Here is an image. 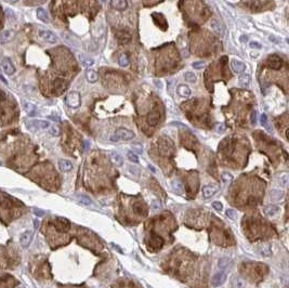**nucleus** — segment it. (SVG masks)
<instances>
[{"label":"nucleus","mask_w":289,"mask_h":288,"mask_svg":"<svg viewBox=\"0 0 289 288\" xmlns=\"http://www.w3.org/2000/svg\"><path fill=\"white\" fill-rule=\"evenodd\" d=\"M38 35L43 41L49 42V43H55L57 41V37L54 33H52L49 29H45V28H40L38 32Z\"/></svg>","instance_id":"obj_4"},{"label":"nucleus","mask_w":289,"mask_h":288,"mask_svg":"<svg viewBox=\"0 0 289 288\" xmlns=\"http://www.w3.org/2000/svg\"><path fill=\"white\" fill-rule=\"evenodd\" d=\"M217 131L218 132H223V131H224V126H223L222 124L218 125V126H217Z\"/></svg>","instance_id":"obj_49"},{"label":"nucleus","mask_w":289,"mask_h":288,"mask_svg":"<svg viewBox=\"0 0 289 288\" xmlns=\"http://www.w3.org/2000/svg\"><path fill=\"white\" fill-rule=\"evenodd\" d=\"M0 206L2 207L3 209H9L12 207V201L9 198H7L5 196L0 197Z\"/></svg>","instance_id":"obj_28"},{"label":"nucleus","mask_w":289,"mask_h":288,"mask_svg":"<svg viewBox=\"0 0 289 288\" xmlns=\"http://www.w3.org/2000/svg\"><path fill=\"white\" fill-rule=\"evenodd\" d=\"M77 199L79 201V203H81V204H84V205H91L92 204V199L90 198V197L86 196V195H82V194L77 195Z\"/></svg>","instance_id":"obj_30"},{"label":"nucleus","mask_w":289,"mask_h":288,"mask_svg":"<svg viewBox=\"0 0 289 288\" xmlns=\"http://www.w3.org/2000/svg\"><path fill=\"white\" fill-rule=\"evenodd\" d=\"M128 171L130 172L131 174H133V176H136V177H139L140 174H141L140 169H139L138 167H134V166H129L128 167Z\"/></svg>","instance_id":"obj_38"},{"label":"nucleus","mask_w":289,"mask_h":288,"mask_svg":"<svg viewBox=\"0 0 289 288\" xmlns=\"http://www.w3.org/2000/svg\"><path fill=\"white\" fill-rule=\"evenodd\" d=\"M192 66L194 67V68H196V70H200V68H203L204 62H194L192 64Z\"/></svg>","instance_id":"obj_45"},{"label":"nucleus","mask_w":289,"mask_h":288,"mask_svg":"<svg viewBox=\"0 0 289 288\" xmlns=\"http://www.w3.org/2000/svg\"><path fill=\"white\" fill-rule=\"evenodd\" d=\"M210 25H211V29H212V32L215 33L217 35H222L223 34V28L218 21L212 20L211 22H210Z\"/></svg>","instance_id":"obj_25"},{"label":"nucleus","mask_w":289,"mask_h":288,"mask_svg":"<svg viewBox=\"0 0 289 288\" xmlns=\"http://www.w3.org/2000/svg\"><path fill=\"white\" fill-rule=\"evenodd\" d=\"M14 37H15V34L13 30L5 29L0 33V42H1V43H7V42L11 41Z\"/></svg>","instance_id":"obj_10"},{"label":"nucleus","mask_w":289,"mask_h":288,"mask_svg":"<svg viewBox=\"0 0 289 288\" xmlns=\"http://www.w3.org/2000/svg\"><path fill=\"white\" fill-rule=\"evenodd\" d=\"M283 65V61L282 59L278 57V55L274 54L272 57H269V66L273 70H279Z\"/></svg>","instance_id":"obj_8"},{"label":"nucleus","mask_w":289,"mask_h":288,"mask_svg":"<svg viewBox=\"0 0 289 288\" xmlns=\"http://www.w3.org/2000/svg\"><path fill=\"white\" fill-rule=\"evenodd\" d=\"M229 263H230V259L229 258H221L219 260V263H218V266L220 269H226L229 266Z\"/></svg>","instance_id":"obj_35"},{"label":"nucleus","mask_w":289,"mask_h":288,"mask_svg":"<svg viewBox=\"0 0 289 288\" xmlns=\"http://www.w3.org/2000/svg\"><path fill=\"white\" fill-rule=\"evenodd\" d=\"M65 102H66V104L69 107L76 108V107H78L80 105V94L76 91L71 92L65 98Z\"/></svg>","instance_id":"obj_3"},{"label":"nucleus","mask_w":289,"mask_h":288,"mask_svg":"<svg viewBox=\"0 0 289 288\" xmlns=\"http://www.w3.org/2000/svg\"><path fill=\"white\" fill-rule=\"evenodd\" d=\"M134 137H136V134H134L133 131L125 129V128H119V129H117L116 131L113 133V135L111 137V141L113 142L129 141V140L133 139Z\"/></svg>","instance_id":"obj_1"},{"label":"nucleus","mask_w":289,"mask_h":288,"mask_svg":"<svg viewBox=\"0 0 289 288\" xmlns=\"http://www.w3.org/2000/svg\"><path fill=\"white\" fill-rule=\"evenodd\" d=\"M269 39L271 40V41H273V42H274V43H278V42H279V40L277 39V38H275L274 36H270V37H269Z\"/></svg>","instance_id":"obj_50"},{"label":"nucleus","mask_w":289,"mask_h":288,"mask_svg":"<svg viewBox=\"0 0 289 288\" xmlns=\"http://www.w3.org/2000/svg\"><path fill=\"white\" fill-rule=\"evenodd\" d=\"M79 60H80V62H81V64L84 65V66H87V67H90V66H92V65L94 64L93 59H92V57H86V55L80 54L79 55Z\"/></svg>","instance_id":"obj_26"},{"label":"nucleus","mask_w":289,"mask_h":288,"mask_svg":"<svg viewBox=\"0 0 289 288\" xmlns=\"http://www.w3.org/2000/svg\"><path fill=\"white\" fill-rule=\"evenodd\" d=\"M86 76H87V79H88V81H90V82H96L98 81V74H96L94 70H88L87 72V74H86Z\"/></svg>","instance_id":"obj_29"},{"label":"nucleus","mask_w":289,"mask_h":288,"mask_svg":"<svg viewBox=\"0 0 289 288\" xmlns=\"http://www.w3.org/2000/svg\"><path fill=\"white\" fill-rule=\"evenodd\" d=\"M118 63H119V65H120V66H122V67L128 66V65H129V59H128V57H127L126 54L120 55V57H119Z\"/></svg>","instance_id":"obj_34"},{"label":"nucleus","mask_w":289,"mask_h":288,"mask_svg":"<svg viewBox=\"0 0 289 288\" xmlns=\"http://www.w3.org/2000/svg\"><path fill=\"white\" fill-rule=\"evenodd\" d=\"M184 78H185L186 81L188 82H194L196 80V76L194 73L192 72H186L185 74H184Z\"/></svg>","instance_id":"obj_37"},{"label":"nucleus","mask_w":289,"mask_h":288,"mask_svg":"<svg viewBox=\"0 0 289 288\" xmlns=\"http://www.w3.org/2000/svg\"><path fill=\"white\" fill-rule=\"evenodd\" d=\"M127 157H128V159L130 160V162L134 163V164L139 163V157H138V155L134 153V152H132V151L128 152V153H127Z\"/></svg>","instance_id":"obj_36"},{"label":"nucleus","mask_w":289,"mask_h":288,"mask_svg":"<svg viewBox=\"0 0 289 288\" xmlns=\"http://www.w3.org/2000/svg\"><path fill=\"white\" fill-rule=\"evenodd\" d=\"M172 186H173V189H174V191H177L178 193L182 192V185H181V183L179 181H173Z\"/></svg>","instance_id":"obj_41"},{"label":"nucleus","mask_w":289,"mask_h":288,"mask_svg":"<svg viewBox=\"0 0 289 288\" xmlns=\"http://www.w3.org/2000/svg\"><path fill=\"white\" fill-rule=\"evenodd\" d=\"M111 5L117 10H124L127 8L128 3H127V0H111Z\"/></svg>","instance_id":"obj_21"},{"label":"nucleus","mask_w":289,"mask_h":288,"mask_svg":"<svg viewBox=\"0 0 289 288\" xmlns=\"http://www.w3.org/2000/svg\"><path fill=\"white\" fill-rule=\"evenodd\" d=\"M218 187L217 186H213V185H206L203 187V190H201V194H203V197L204 198H210V197H212L213 195H215V193L218 192Z\"/></svg>","instance_id":"obj_9"},{"label":"nucleus","mask_w":289,"mask_h":288,"mask_svg":"<svg viewBox=\"0 0 289 288\" xmlns=\"http://www.w3.org/2000/svg\"><path fill=\"white\" fill-rule=\"evenodd\" d=\"M278 181H279V183H280V185L284 186V187H286V186L288 185V182H289L288 174H287V173H283L282 176H279Z\"/></svg>","instance_id":"obj_33"},{"label":"nucleus","mask_w":289,"mask_h":288,"mask_svg":"<svg viewBox=\"0 0 289 288\" xmlns=\"http://www.w3.org/2000/svg\"><path fill=\"white\" fill-rule=\"evenodd\" d=\"M26 128L30 131L38 129H48L50 128V122L47 120H39V119H35V120H29L26 122Z\"/></svg>","instance_id":"obj_2"},{"label":"nucleus","mask_w":289,"mask_h":288,"mask_svg":"<svg viewBox=\"0 0 289 288\" xmlns=\"http://www.w3.org/2000/svg\"><path fill=\"white\" fill-rule=\"evenodd\" d=\"M226 281V274L223 271H219L218 273H215V275L212 276V279H211V284L213 286H220L222 284H224V282Z\"/></svg>","instance_id":"obj_6"},{"label":"nucleus","mask_w":289,"mask_h":288,"mask_svg":"<svg viewBox=\"0 0 289 288\" xmlns=\"http://www.w3.org/2000/svg\"><path fill=\"white\" fill-rule=\"evenodd\" d=\"M151 207H152V209H153L154 211H157V210H159V209L161 208V204H160V201H157V199H154V201H152V205H151Z\"/></svg>","instance_id":"obj_39"},{"label":"nucleus","mask_w":289,"mask_h":288,"mask_svg":"<svg viewBox=\"0 0 289 288\" xmlns=\"http://www.w3.org/2000/svg\"><path fill=\"white\" fill-rule=\"evenodd\" d=\"M55 226H57V228L59 231L66 232L69 228V222L64 218H59L57 219V221H55Z\"/></svg>","instance_id":"obj_11"},{"label":"nucleus","mask_w":289,"mask_h":288,"mask_svg":"<svg viewBox=\"0 0 289 288\" xmlns=\"http://www.w3.org/2000/svg\"><path fill=\"white\" fill-rule=\"evenodd\" d=\"M102 1H105V0H102Z\"/></svg>","instance_id":"obj_55"},{"label":"nucleus","mask_w":289,"mask_h":288,"mask_svg":"<svg viewBox=\"0 0 289 288\" xmlns=\"http://www.w3.org/2000/svg\"><path fill=\"white\" fill-rule=\"evenodd\" d=\"M257 251L260 256H262V257H270L271 255H272V248H271V246L267 245V244L260 245V246L257 248Z\"/></svg>","instance_id":"obj_14"},{"label":"nucleus","mask_w":289,"mask_h":288,"mask_svg":"<svg viewBox=\"0 0 289 288\" xmlns=\"http://www.w3.org/2000/svg\"><path fill=\"white\" fill-rule=\"evenodd\" d=\"M5 1H8V2H10V3H14L16 2V1H19V0H5Z\"/></svg>","instance_id":"obj_54"},{"label":"nucleus","mask_w":289,"mask_h":288,"mask_svg":"<svg viewBox=\"0 0 289 288\" xmlns=\"http://www.w3.org/2000/svg\"><path fill=\"white\" fill-rule=\"evenodd\" d=\"M251 122L253 125H256V112L252 113V117H251Z\"/></svg>","instance_id":"obj_51"},{"label":"nucleus","mask_w":289,"mask_h":288,"mask_svg":"<svg viewBox=\"0 0 289 288\" xmlns=\"http://www.w3.org/2000/svg\"><path fill=\"white\" fill-rule=\"evenodd\" d=\"M5 98H7V95H5V93L2 91V90L0 89V101H5Z\"/></svg>","instance_id":"obj_48"},{"label":"nucleus","mask_w":289,"mask_h":288,"mask_svg":"<svg viewBox=\"0 0 289 288\" xmlns=\"http://www.w3.org/2000/svg\"><path fill=\"white\" fill-rule=\"evenodd\" d=\"M260 122H261V125L263 127H264L267 130H271V128H270V125H269V120H267V116L265 114H262L261 116H260Z\"/></svg>","instance_id":"obj_32"},{"label":"nucleus","mask_w":289,"mask_h":288,"mask_svg":"<svg viewBox=\"0 0 289 288\" xmlns=\"http://www.w3.org/2000/svg\"><path fill=\"white\" fill-rule=\"evenodd\" d=\"M159 118H160V115H159L158 111H153V112L150 113V115H148L147 117L148 124L151 125V126H155V125L158 122Z\"/></svg>","instance_id":"obj_18"},{"label":"nucleus","mask_w":289,"mask_h":288,"mask_svg":"<svg viewBox=\"0 0 289 288\" xmlns=\"http://www.w3.org/2000/svg\"><path fill=\"white\" fill-rule=\"evenodd\" d=\"M37 18L39 19L40 21H42L43 23H49L50 22V16L48 14V12L42 9V8H38L37 9Z\"/></svg>","instance_id":"obj_20"},{"label":"nucleus","mask_w":289,"mask_h":288,"mask_svg":"<svg viewBox=\"0 0 289 288\" xmlns=\"http://www.w3.org/2000/svg\"><path fill=\"white\" fill-rule=\"evenodd\" d=\"M285 193L283 191H280V190H271V192H270V199L272 201H280V199L284 197Z\"/></svg>","instance_id":"obj_17"},{"label":"nucleus","mask_w":289,"mask_h":288,"mask_svg":"<svg viewBox=\"0 0 289 288\" xmlns=\"http://www.w3.org/2000/svg\"><path fill=\"white\" fill-rule=\"evenodd\" d=\"M221 179H222L223 183L230 184L233 180V176L231 173H229V172H223V173L221 174Z\"/></svg>","instance_id":"obj_31"},{"label":"nucleus","mask_w":289,"mask_h":288,"mask_svg":"<svg viewBox=\"0 0 289 288\" xmlns=\"http://www.w3.org/2000/svg\"><path fill=\"white\" fill-rule=\"evenodd\" d=\"M231 286L232 288H246V283L242 277L234 275L232 276V279H231Z\"/></svg>","instance_id":"obj_13"},{"label":"nucleus","mask_w":289,"mask_h":288,"mask_svg":"<svg viewBox=\"0 0 289 288\" xmlns=\"http://www.w3.org/2000/svg\"><path fill=\"white\" fill-rule=\"evenodd\" d=\"M116 38L118 39V41L120 42V43H128V42L131 40V35L128 32L120 30V32L117 33Z\"/></svg>","instance_id":"obj_16"},{"label":"nucleus","mask_w":289,"mask_h":288,"mask_svg":"<svg viewBox=\"0 0 289 288\" xmlns=\"http://www.w3.org/2000/svg\"><path fill=\"white\" fill-rule=\"evenodd\" d=\"M250 82V77L249 75L247 74H242L238 77V84H240V86H243V87H246V86H248Z\"/></svg>","instance_id":"obj_27"},{"label":"nucleus","mask_w":289,"mask_h":288,"mask_svg":"<svg viewBox=\"0 0 289 288\" xmlns=\"http://www.w3.org/2000/svg\"><path fill=\"white\" fill-rule=\"evenodd\" d=\"M240 40H242V41H247L248 37L247 36H242V37H240Z\"/></svg>","instance_id":"obj_53"},{"label":"nucleus","mask_w":289,"mask_h":288,"mask_svg":"<svg viewBox=\"0 0 289 288\" xmlns=\"http://www.w3.org/2000/svg\"><path fill=\"white\" fill-rule=\"evenodd\" d=\"M132 147H133V149L136 152V153H139V154H141L142 152H143V147H142L141 144L139 143H134L133 145H132Z\"/></svg>","instance_id":"obj_43"},{"label":"nucleus","mask_w":289,"mask_h":288,"mask_svg":"<svg viewBox=\"0 0 289 288\" xmlns=\"http://www.w3.org/2000/svg\"><path fill=\"white\" fill-rule=\"evenodd\" d=\"M59 167L62 171H69L73 169V164L67 159H61L59 160Z\"/></svg>","instance_id":"obj_24"},{"label":"nucleus","mask_w":289,"mask_h":288,"mask_svg":"<svg viewBox=\"0 0 289 288\" xmlns=\"http://www.w3.org/2000/svg\"><path fill=\"white\" fill-rule=\"evenodd\" d=\"M34 226L35 228H38V226H39V221H38V220H35L34 221Z\"/></svg>","instance_id":"obj_52"},{"label":"nucleus","mask_w":289,"mask_h":288,"mask_svg":"<svg viewBox=\"0 0 289 288\" xmlns=\"http://www.w3.org/2000/svg\"><path fill=\"white\" fill-rule=\"evenodd\" d=\"M225 214H226V217H229V219H232V220H234L236 218V216H237V214H236V211L234 209H227L225 211Z\"/></svg>","instance_id":"obj_40"},{"label":"nucleus","mask_w":289,"mask_h":288,"mask_svg":"<svg viewBox=\"0 0 289 288\" xmlns=\"http://www.w3.org/2000/svg\"><path fill=\"white\" fill-rule=\"evenodd\" d=\"M50 133H51L52 135H59V133H60L59 127H57V126L50 127Z\"/></svg>","instance_id":"obj_42"},{"label":"nucleus","mask_w":289,"mask_h":288,"mask_svg":"<svg viewBox=\"0 0 289 288\" xmlns=\"http://www.w3.org/2000/svg\"><path fill=\"white\" fill-rule=\"evenodd\" d=\"M33 241V233L30 231H26L20 236V243L22 245V247L24 248H27L28 246L30 245Z\"/></svg>","instance_id":"obj_7"},{"label":"nucleus","mask_w":289,"mask_h":288,"mask_svg":"<svg viewBox=\"0 0 289 288\" xmlns=\"http://www.w3.org/2000/svg\"><path fill=\"white\" fill-rule=\"evenodd\" d=\"M250 48H252V49H253V48H255V49H260V48H261V45L258 43L257 41H251L250 42Z\"/></svg>","instance_id":"obj_46"},{"label":"nucleus","mask_w":289,"mask_h":288,"mask_svg":"<svg viewBox=\"0 0 289 288\" xmlns=\"http://www.w3.org/2000/svg\"><path fill=\"white\" fill-rule=\"evenodd\" d=\"M231 66H232L233 70H234L235 73H237V74H242V73L246 70V65L238 60H232Z\"/></svg>","instance_id":"obj_15"},{"label":"nucleus","mask_w":289,"mask_h":288,"mask_svg":"<svg viewBox=\"0 0 289 288\" xmlns=\"http://www.w3.org/2000/svg\"><path fill=\"white\" fill-rule=\"evenodd\" d=\"M22 107L29 116H34L36 114V111H37L36 106L33 103L28 102V101H22Z\"/></svg>","instance_id":"obj_12"},{"label":"nucleus","mask_w":289,"mask_h":288,"mask_svg":"<svg viewBox=\"0 0 289 288\" xmlns=\"http://www.w3.org/2000/svg\"><path fill=\"white\" fill-rule=\"evenodd\" d=\"M1 70H3V73L7 75H13L15 73V67L14 65L12 64L9 59H5V60L1 62Z\"/></svg>","instance_id":"obj_5"},{"label":"nucleus","mask_w":289,"mask_h":288,"mask_svg":"<svg viewBox=\"0 0 289 288\" xmlns=\"http://www.w3.org/2000/svg\"><path fill=\"white\" fill-rule=\"evenodd\" d=\"M177 92H178V94L180 95V97H183V98H188L191 95L190 88H188V86H185V84H180V86H178Z\"/></svg>","instance_id":"obj_19"},{"label":"nucleus","mask_w":289,"mask_h":288,"mask_svg":"<svg viewBox=\"0 0 289 288\" xmlns=\"http://www.w3.org/2000/svg\"><path fill=\"white\" fill-rule=\"evenodd\" d=\"M264 212L267 216L269 217H274L275 214H277L279 212V208L276 205H269L264 208Z\"/></svg>","instance_id":"obj_22"},{"label":"nucleus","mask_w":289,"mask_h":288,"mask_svg":"<svg viewBox=\"0 0 289 288\" xmlns=\"http://www.w3.org/2000/svg\"><path fill=\"white\" fill-rule=\"evenodd\" d=\"M109 157H111V160L114 165H116V166H121V165H122L124 160H122V157H121V155L119 154V153H117V152H112Z\"/></svg>","instance_id":"obj_23"},{"label":"nucleus","mask_w":289,"mask_h":288,"mask_svg":"<svg viewBox=\"0 0 289 288\" xmlns=\"http://www.w3.org/2000/svg\"><path fill=\"white\" fill-rule=\"evenodd\" d=\"M212 207L215 209V210H219V211L222 210V209H223V205L221 204L220 201H213V203H212Z\"/></svg>","instance_id":"obj_44"},{"label":"nucleus","mask_w":289,"mask_h":288,"mask_svg":"<svg viewBox=\"0 0 289 288\" xmlns=\"http://www.w3.org/2000/svg\"><path fill=\"white\" fill-rule=\"evenodd\" d=\"M34 214H36L37 217H43V216H45V211L40 210V209H35Z\"/></svg>","instance_id":"obj_47"}]
</instances>
